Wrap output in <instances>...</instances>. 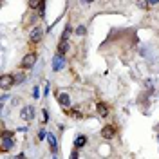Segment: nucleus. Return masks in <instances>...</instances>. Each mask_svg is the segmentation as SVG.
Wrapping results in <instances>:
<instances>
[{"mask_svg": "<svg viewBox=\"0 0 159 159\" xmlns=\"http://www.w3.org/2000/svg\"><path fill=\"white\" fill-rule=\"evenodd\" d=\"M15 85V76L13 74H2L0 76V89L2 90H9Z\"/></svg>", "mask_w": 159, "mask_h": 159, "instance_id": "nucleus-2", "label": "nucleus"}, {"mask_svg": "<svg viewBox=\"0 0 159 159\" xmlns=\"http://www.w3.org/2000/svg\"><path fill=\"white\" fill-rule=\"evenodd\" d=\"M87 145V136H78L74 139V148H83Z\"/></svg>", "mask_w": 159, "mask_h": 159, "instance_id": "nucleus-11", "label": "nucleus"}, {"mask_svg": "<svg viewBox=\"0 0 159 159\" xmlns=\"http://www.w3.org/2000/svg\"><path fill=\"white\" fill-rule=\"evenodd\" d=\"M83 2H92V0H83Z\"/></svg>", "mask_w": 159, "mask_h": 159, "instance_id": "nucleus-23", "label": "nucleus"}, {"mask_svg": "<svg viewBox=\"0 0 159 159\" xmlns=\"http://www.w3.org/2000/svg\"><path fill=\"white\" fill-rule=\"evenodd\" d=\"M47 116H49V114H47V110H43V118H42V119H43V121H47V119H49Z\"/></svg>", "mask_w": 159, "mask_h": 159, "instance_id": "nucleus-21", "label": "nucleus"}, {"mask_svg": "<svg viewBox=\"0 0 159 159\" xmlns=\"http://www.w3.org/2000/svg\"><path fill=\"white\" fill-rule=\"evenodd\" d=\"M150 4H159V0H148Z\"/></svg>", "mask_w": 159, "mask_h": 159, "instance_id": "nucleus-22", "label": "nucleus"}, {"mask_svg": "<svg viewBox=\"0 0 159 159\" xmlns=\"http://www.w3.org/2000/svg\"><path fill=\"white\" fill-rule=\"evenodd\" d=\"M63 67H65V58H63V54H56V56H54V60H52V69L54 70H61L63 69Z\"/></svg>", "mask_w": 159, "mask_h": 159, "instance_id": "nucleus-7", "label": "nucleus"}, {"mask_svg": "<svg viewBox=\"0 0 159 159\" xmlns=\"http://www.w3.org/2000/svg\"><path fill=\"white\" fill-rule=\"evenodd\" d=\"M45 138H47V130H45V129H40V132H38V139H40V141H43Z\"/></svg>", "mask_w": 159, "mask_h": 159, "instance_id": "nucleus-17", "label": "nucleus"}, {"mask_svg": "<svg viewBox=\"0 0 159 159\" xmlns=\"http://www.w3.org/2000/svg\"><path fill=\"white\" fill-rule=\"evenodd\" d=\"M150 2L148 0H138V7H141V9H148Z\"/></svg>", "mask_w": 159, "mask_h": 159, "instance_id": "nucleus-15", "label": "nucleus"}, {"mask_svg": "<svg viewBox=\"0 0 159 159\" xmlns=\"http://www.w3.org/2000/svg\"><path fill=\"white\" fill-rule=\"evenodd\" d=\"M58 101H60V105L69 107V105H70V96L67 94V92H61V94L58 96Z\"/></svg>", "mask_w": 159, "mask_h": 159, "instance_id": "nucleus-10", "label": "nucleus"}, {"mask_svg": "<svg viewBox=\"0 0 159 159\" xmlns=\"http://www.w3.org/2000/svg\"><path fill=\"white\" fill-rule=\"evenodd\" d=\"M15 145V139H13V134L4 130L2 132V139H0V147H2V152H9Z\"/></svg>", "mask_w": 159, "mask_h": 159, "instance_id": "nucleus-1", "label": "nucleus"}, {"mask_svg": "<svg viewBox=\"0 0 159 159\" xmlns=\"http://www.w3.org/2000/svg\"><path fill=\"white\" fill-rule=\"evenodd\" d=\"M34 63H36V54H34V52H29V54H25V56L22 58L20 67H22V69H31Z\"/></svg>", "mask_w": 159, "mask_h": 159, "instance_id": "nucleus-3", "label": "nucleus"}, {"mask_svg": "<svg viewBox=\"0 0 159 159\" xmlns=\"http://www.w3.org/2000/svg\"><path fill=\"white\" fill-rule=\"evenodd\" d=\"M34 118V109L33 107H24L22 112H20V119H24V121H31V119Z\"/></svg>", "mask_w": 159, "mask_h": 159, "instance_id": "nucleus-6", "label": "nucleus"}, {"mask_svg": "<svg viewBox=\"0 0 159 159\" xmlns=\"http://www.w3.org/2000/svg\"><path fill=\"white\" fill-rule=\"evenodd\" d=\"M33 96H34V98H38V87H34V90H33Z\"/></svg>", "mask_w": 159, "mask_h": 159, "instance_id": "nucleus-20", "label": "nucleus"}, {"mask_svg": "<svg viewBox=\"0 0 159 159\" xmlns=\"http://www.w3.org/2000/svg\"><path fill=\"white\" fill-rule=\"evenodd\" d=\"M70 114H72V116H74V119H81V114H80L78 110H72V112H70Z\"/></svg>", "mask_w": 159, "mask_h": 159, "instance_id": "nucleus-19", "label": "nucleus"}, {"mask_svg": "<svg viewBox=\"0 0 159 159\" xmlns=\"http://www.w3.org/2000/svg\"><path fill=\"white\" fill-rule=\"evenodd\" d=\"M40 6H42V0H29L31 9H40Z\"/></svg>", "mask_w": 159, "mask_h": 159, "instance_id": "nucleus-13", "label": "nucleus"}, {"mask_svg": "<svg viewBox=\"0 0 159 159\" xmlns=\"http://www.w3.org/2000/svg\"><path fill=\"white\" fill-rule=\"evenodd\" d=\"M24 80H25V74L24 72H16L15 74V83H22Z\"/></svg>", "mask_w": 159, "mask_h": 159, "instance_id": "nucleus-14", "label": "nucleus"}, {"mask_svg": "<svg viewBox=\"0 0 159 159\" xmlns=\"http://www.w3.org/2000/svg\"><path fill=\"white\" fill-rule=\"evenodd\" d=\"M67 51H69V40L61 38L60 40V43H58V52L60 54H65Z\"/></svg>", "mask_w": 159, "mask_h": 159, "instance_id": "nucleus-9", "label": "nucleus"}, {"mask_svg": "<svg viewBox=\"0 0 159 159\" xmlns=\"http://www.w3.org/2000/svg\"><path fill=\"white\" fill-rule=\"evenodd\" d=\"M96 110H98L99 118H107V116H109V107H107L103 101H98V103H96Z\"/></svg>", "mask_w": 159, "mask_h": 159, "instance_id": "nucleus-8", "label": "nucleus"}, {"mask_svg": "<svg viewBox=\"0 0 159 159\" xmlns=\"http://www.w3.org/2000/svg\"><path fill=\"white\" fill-rule=\"evenodd\" d=\"M42 38H43V29H42V27H34V29L31 31V34H29L31 43H40Z\"/></svg>", "mask_w": 159, "mask_h": 159, "instance_id": "nucleus-4", "label": "nucleus"}, {"mask_svg": "<svg viewBox=\"0 0 159 159\" xmlns=\"http://www.w3.org/2000/svg\"><path fill=\"white\" fill-rule=\"evenodd\" d=\"M99 134H101V138L103 139H114V136H116V129H114L112 125H105Z\"/></svg>", "mask_w": 159, "mask_h": 159, "instance_id": "nucleus-5", "label": "nucleus"}, {"mask_svg": "<svg viewBox=\"0 0 159 159\" xmlns=\"http://www.w3.org/2000/svg\"><path fill=\"white\" fill-rule=\"evenodd\" d=\"M72 33V27L70 25H67L65 27V31H63V34H61V38H65V40H69V34Z\"/></svg>", "mask_w": 159, "mask_h": 159, "instance_id": "nucleus-16", "label": "nucleus"}, {"mask_svg": "<svg viewBox=\"0 0 159 159\" xmlns=\"http://www.w3.org/2000/svg\"><path fill=\"white\" fill-rule=\"evenodd\" d=\"M85 31H87V29H85V25H80L78 29H76V33H78L80 36H83V34H85Z\"/></svg>", "mask_w": 159, "mask_h": 159, "instance_id": "nucleus-18", "label": "nucleus"}, {"mask_svg": "<svg viewBox=\"0 0 159 159\" xmlns=\"http://www.w3.org/2000/svg\"><path fill=\"white\" fill-rule=\"evenodd\" d=\"M47 139H49V145H51V148L56 152V147H58V143H56V138L52 136V134H47Z\"/></svg>", "mask_w": 159, "mask_h": 159, "instance_id": "nucleus-12", "label": "nucleus"}]
</instances>
